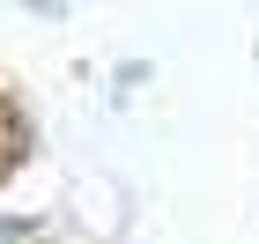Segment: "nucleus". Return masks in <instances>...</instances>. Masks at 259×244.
<instances>
[{"mask_svg": "<svg viewBox=\"0 0 259 244\" xmlns=\"http://www.w3.org/2000/svg\"><path fill=\"white\" fill-rule=\"evenodd\" d=\"M0 244H15V229H8V222H0Z\"/></svg>", "mask_w": 259, "mask_h": 244, "instance_id": "nucleus-1", "label": "nucleus"}]
</instances>
